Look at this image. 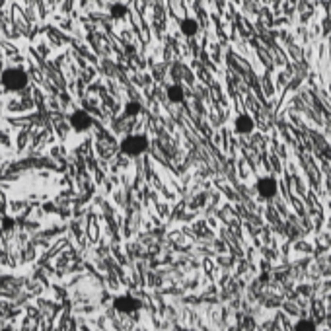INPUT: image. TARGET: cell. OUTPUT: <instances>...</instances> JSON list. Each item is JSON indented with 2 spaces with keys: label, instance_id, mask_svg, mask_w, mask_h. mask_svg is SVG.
Listing matches in <instances>:
<instances>
[{
  "label": "cell",
  "instance_id": "7c38bea8",
  "mask_svg": "<svg viewBox=\"0 0 331 331\" xmlns=\"http://www.w3.org/2000/svg\"><path fill=\"white\" fill-rule=\"evenodd\" d=\"M2 228H4V230H12V228H14V218L6 216V218L2 220Z\"/></svg>",
  "mask_w": 331,
  "mask_h": 331
},
{
  "label": "cell",
  "instance_id": "8992f818",
  "mask_svg": "<svg viewBox=\"0 0 331 331\" xmlns=\"http://www.w3.org/2000/svg\"><path fill=\"white\" fill-rule=\"evenodd\" d=\"M251 131H253V119H251L249 115H240V117L236 119V132L248 134V132H251Z\"/></svg>",
  "mask_w": 331,
  "mask_h": 331
},
{
  "label": "cell",
  "instance_id": "6da1fadb",
  "mask_svg": "<svg viewBox=\"0 0 331 331\" xmlns=\"http://www.w3.org/2000/svg\"><path fill=\"white\" fill-rule=\"evenodd\" d=\"M2 86L8 92H22L28 86V72L24 68H6L2 72Z\"/></svg>",
  "mask_w": 331,
  "mask_h": 331
},
{
  "label": "cell",
  "instance_id": "52a82bcc",
  "mask_svg": "<svg viewBox=\"0 0 331 331\" xmlns=\"http://www.w3.org/2000/svg\"><path fill=\"white\" fill-rule=\"evenodd\" d=\"M197 32H199V24H197L195 20L187 18V20L182 22V33H183L185 37H193Z\"/></svg>",
  "mask_w": 331,
  "mask_h": 331
},
{
  "label": "cell",
  "instance_id": "9c48e42d",
  "mask_svg": "<svg viewBox=\"0 0 331 331\" xmlns=\"http://www.w3.org/2000/svg\"><path fill=\"white\" fill-rule=\"evenodd\" d=\"M138 113H140V103L138 101H129L125 105V115L127 117H136Z\"/></svg>",
  "mask_w": 331,
  "mask_h": 331
},
{
  "label": "cell",
  "instance_id": "30bf717a",
  "mask_svg": "<svg viewBox=\"0 0 331 331\" xmlns=\"http://www.w3.org/2000/svg\"><path fill=\"white\" fill-rule=\"evenodd\" d=\"M296 331H317V329H315V323L312 319H300L296 325Z\"/></svg>",
  "mask_w": 331,
  "mask_h": 331
},
{
  "label": "cell",
  "instance_id": "277c9868",
  "mask_svg": "<svg viewBox=\"0 0 331 331\" xmlns=\"http://www.w3.org/2000/svg\"><path fill=\"white\" fill-rule=\"evenodd\" d=\"M70 125L76 129V131H86L92 127V117L82 111V109H76L72 115H70Z\"/></svg>",
  "mask_w": 331,
  "mask_h": 331
},
{
  "label": "cell",
  "instance_id": "7a4b0ae2",
  "mask_svg": "<svg viewBox=\"0 0 331 331\" xmlns=\"http://www.w3.org/2000/svg\"><path fill=\"white\" fill-rule=\"evenodd\" d=\"M148 148V138L144 134H131L121 140V152L127 156H140Z\"/></svg>",
  "mask_w": 331,
  "mask_h": 331
},
{
  "label": "cell",
  "instance_id": "3957f363",
  "mask_svg": "<svg viewBox=\"0 0 331 331\" xmlns=\"http://www.w3.org/2000/svg\"><path fill=\"white\" fill-rule=\"evenodd\" d=\"M113 306H115V310L121 312V314H132V312H136L142 304H140L134 296H131V294H121V296H117V298L113 300Z\"/></svg>",
  "mask_w": 331,
  "mask_h": 331
},
{
  "label": "cell",
  "instance_id": "5b68a950",
  "mask_svg": "<svg viewBox=\"0 0 331 331\" xmlns=\"http://www.w3.org/2000/svg\"><path fill=\"white\" fill-rule=\"evenodd\" d=\"M257 191L263 199H271L275 193H277V183L273 178H261L257 182Z\"/></svg>",
  "mask_w": 331,
  "mask_h": 331
},
{
  "label": "cell",
  "instance_id": "ba28073f",
  "mask_svg": "<svg viewBox=\"0 0 331 331\" xmlns=\"http://www.w3.org/2000/svg\"><path fill=\"white\" fill-rule=\"evenodd\" d=\"M168 99L174 101V103H182L183 101V90L180 84H172L168 88Z\"/></svg>",
  "mask_w": 331,
  "mask_h": 331
},
{
  "label": "cell",
  "instance_id": "8fae6325",
  "mask_svg": "<svg viewBox=\"0 0 331 331\" xmlns=\"http://www.w3.org/2000/svg\"><path fill=\"white\" fill-rule=\"evenodd\" d=\"M125 14H127V6H125V4L117 2V4L111 6V16H113V18H123Z\"/></svg>",
  "mask_w": 331,
  "mask_h": 331
}]
</instances>
